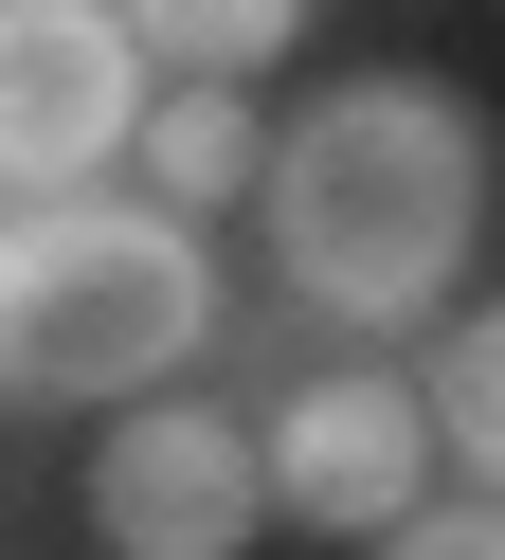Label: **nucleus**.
Here are the masks:
<instances>
[{"mask_svg":"<svg viewBox=\"0 0 505 560\" xmlns=\"http://www.w3.org/2000/svg\"><path fill=\"white\" fill-rule=\"evenodd\" d=\"M144 127V55L108 0H0V199L108 182Z\"/></svg>","mask_w":505,"mask_h":560,"instance_id":"nucleus-5","label":"nucleus"},{"mask_svg":"<svg viewBox=\"0 0 505 560\" xmlns=\"http://www.w3.org/2000/svg\"><path fill=\"white\" fill-rule=\"evenodd\" d=\"M361 560H505V488H415Z\"/></svg>","mask_w":505,"mask_h":560,"instance_id":"nucleus-9","label":"nucleus"},{"mask_svg":"<svg viewBox=\"0 0 505 560\" xmlns=\"http://www.w3.org/2000/svg\"><path fill=\"white\" fill-rule=\"evenodd\" d=\"M199 307H216V235L199 218H163L127 182L0 199V398L19 416H108L144 380H180Z\"/></svg>","mask_w":505,"mask_h":560,"instance_id":"nucleus-2","label":"nucleus"},{"mask_svg":"<svg viewBox=\"0 0 505 560\" xmlns=\"http://www.w3.org/2000/svg\"><path fill=\"white\" fill-rule=\"evenodd\" d=\"M252 145H271V109H252L235 73H144V127H127V163H108V182L216 235V218H235V182H252Z\"/></svg>","mask_w":505,"mask_h":560,"instance_id":"nucleus-6","label":"nucleus"},{"mask_svg":"<svg viewBox=\"0 0 505 560\" xmlns=\"http://www.w3.org/2000/svg\"><path fill=\"white\" fill-rule=\"evenodd\" d=\"M252 524H271V488H252V416L216 380L108 398V434H91V542L108 560H252Z\"/></svg>","mask_w":505,"mask_h":560,"instance_id":"nucleus-4","label":"nucleus"},{"mask_svg":"<svg viewBox=\"0 0 505 560\" xmlns=\"http://www.w3.org/2000/svg\"><path fill=\"white\" fill-rule=\"evenodd\" d=\"M235 199L271 254V307H307L325 343H415L488 254V109L451 73H325L252 145Z\"/></svg>","mask_w":505,"mask_h":560,"instance_id":"nucleus-1","label":"nucleus"},{"mask_svg":"<svg viewBox=\"0 0 505 560\" xmlns=\"http://www.w3.org/2000/svg\"><path fill=\"white\" fill-rule=\"evenodd\" d=\"M397 380H415V416H433V488H505V307L451 290Z\"/></svg>","mask_w":505,"mask_h":560,"instance_id":"nucleus-7","label":"nucleus"},{"mask_svg":"<svg viewBox=\"0 0 505 560\" xmlns=\"http://www.w3.org/2000/svg\"><path fill=\"white\" fill-rule=\"evenodd\" d=\"M252 488H271V524H307V542L361 560V542L433 488V416H415V380H397L379 343H325L307 380H271V398H252Z\"/></svg>","mask_w":505,"mask_h":560,"instance_id":"nucleus-3","label":"nucleus"},{"mask_svg":"<svg viewBox=\"0 0 505 560\" xmlns=\"http://www.w3.org/2000/svg\"><path fill=\"white\" fill-rule=\"evenodd\" d=\"M108 19H127V55L144 73H271L289 37H307V0H108Z\"/></svg>","mask_w":505,"mask_h":560,"instance_id":"nucleus-8","label":"nucleus"}]
</instances>
